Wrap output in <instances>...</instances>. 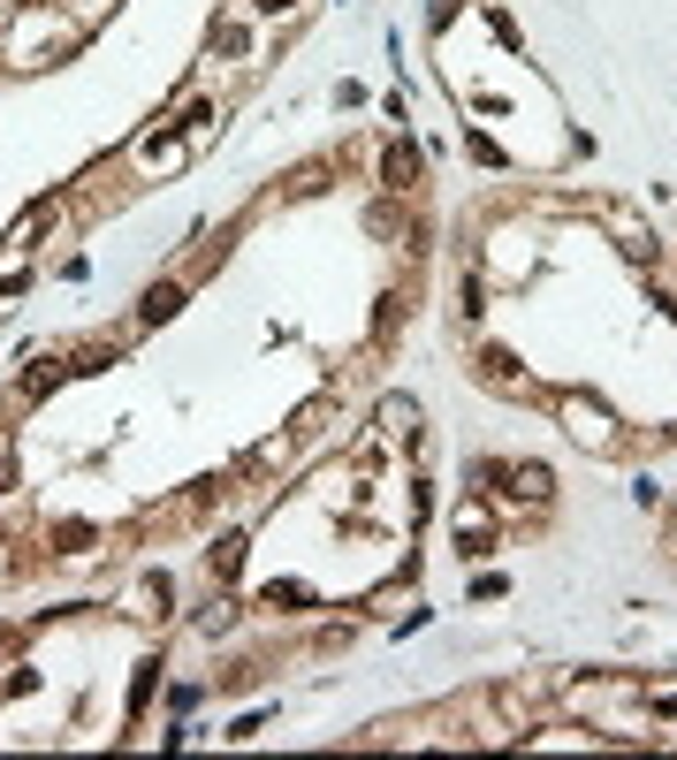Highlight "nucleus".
<instances>
[{"instance_id": "f257e3e1", "label": "nucleus", "mask_w": 677, "mask_h": 760, "mask_svg": "<svg viewBox=\"0 0 677 760\" xmlns=\"http://www.w3.org/2000/svg\"><path fill=\"white\" fill-rule=\"evenodd\" d=\"M563 434L579 442V449H594V456H617V426H609V411L602 404H586V396H563Z\"/></svg>"}, {"instance_id": "f03ea898", "label": "nucleus", "mask_w": 677, "mask_h": 760, "mask_svg": "<svg viewBox=\"0 0 677 760\" xmlns=\"http://www.w3.org/2000/svg\"><path fill=\"white\" fill-rule=\"evenodd\" d=\"M450 540H457V556H495V540H503V533H495V510H488V502H465V510L450 517Z\"/></svg>"}, {"instance_id": "7ed1b4c3", "label": "nucleus", "mask_w": 677, "mask_h": 760, "mask_svg": "<svg viewBox=\"0 0 677 760\" xmlns=\"http://www.w3.org/2000/svg\"><path fill=\"white\" fill-rule=\"evenodd\" d=\"M381 190H388V198H411V190H419V145H411V138H388V145H381Z\"/></svg>"}, {"instance_id": "20e7f679", "label": "nucleus", "mask_w": 677, "mask_h": 760, "mask_svg": "<svg viewBox=\"0 0 677 760\" xmlns=\"http://www.w3.org/2000/svg\"><path fill=\"white\" fill-rule=\"evenodd\" d=\"M183 297H190V282H153V290L138 297V327H161V319H175V312H183Z\"/></svg>"}, {"instance_id": "39448f33", "label": "nucleus", "mask_w": 677, "mask_h": 760, "mask_svg": "<svg viewBox=\"0 0 677 760\" xmlns=\"http://www.w3.org/2000/svg\"><path fill=\"white\" fill-rule=\"evenodd\" d=\"M503 487L517 494V502H533V510H540V502L556 494V471H548V464H510V479H503Z\"/></svg>"}, {"instance_id": "423d86ee", "label": "nucleus", "mask_w": 677, "mask_h": 760, "mask_svg": "<svg viewBox=\"0 0 677 760\" xmlns=\"http://www.w3.org/2000/svg\"><path fill=\"white\" fill-rule=\"evenodd\" d=\"M61 373H69L61 358H38V350H31V358H23V396H54V388H61Z\"/></svg>"}, {"instance_id": "0eeeda50", "label": "nucleus", "mask_w": 677, "mask_h": 760, "mask_svg": "<svg viewBox=\"0 0 677 760\" xmlns=\"http://www.w3.org/2000/svg\"><path fill=\"white\" fill-rule=\"evenodd\" d=\"M381 434L411 442V434H419V404H411V396H388V404H381Z\"/></svg>"}, {"instance_id": "6e6552de", "label": "nucleus", "mask_w": 677, "mask_h": 760, "mask_svg": "<svg viewBox=\"0 0 677 760\" xmlns=\"http://www.w3.org/2000/svg\"><path fill=\"white\" fill-rule=\"evenodd\" d=\"M115 358H122V335H107V342H84V350L69 358V373H107Z\"/></svg>"}, {"instance_id": "1a4fd4ad", "label": "nucleus", "mask_w": 677, "mask_h": 760, "mask_svg": "<svg viewBox=\"0 0 677 760\" xmlns=\"http://www.w3.org/2000/svg\"><path fill=\"white\" fill-rule=\"evenodd\" d=\"M236 563H244V533H221V540L206 548V571H213V578H236Z\"/></svg>"}, {"instance_id": "9d476101", "label": "nucleus", "mask_w": 677, "mask_h": 760, "mask_svg": "<svg viewBox=\"0 0 677 760\" xmlns=\"http://www.w3.org/2000/svg\"><path fill=\"white\" fill-rule=\"evenodd\" d=\"M92 540H100L92 525H54V556H84Z\"/></svg>"}, {"instance_id": "9b49d317", "label": "nucleus", "mask_w": 677, "mask_h": 760, "mask_svg": "<svg viewBox=\"0 0 677 760\" xmlns=\"http://www.w3.org/2000/svg\"><path fill=\"white\" fill-rule=\"evenodd\" d=\"M145 167H183V138H145Z\"/></svg>"}, {"instance_id": "f8f14e48", "label": "nucleus", "mask_w": 677, "mask_h": 760, "mask_svg": "<svg viewBox=\"0 0 677 760\" xmlns=\"http://www.w3.org/2000/svg\"><path fill=\"white\" fill-rule=\"evenodd\" d=\"M488 290H480V274H465V282H457V312H465V319H480V312H488Z\"/></svg>"}, {"instance_id": "ddd939ff", "label": "nucleus", "mask_w": 677, "mask_h": 760, "mask_svg": "<svg viewBox=\"0 0 677 760\" xmlns=\"http://www.w3.org/2000/svg\"><path fill=\"white\" fill-rule=\"evenodd\" d=\"M229 623H236V601H213V608H206V616H198V631H213V639H221Z\"/></svg>"}, {"instance_id": "4468645a", "label": "nucleus", "mask_w": 677, "mask_h": 760, "mask_svg": "<svg viewBox=\"0 0 677 760\" xmlns=\"http://www.w3.org/2000/svg\"><path fill=\"white\" fill-rule=\"evenodd\" d=\"M320 175H328L320 160H313V167H297V175H290V198H313V190H320Z\"/></svg>"}, {"instance_id": "2eb2a0df", "label": "nucleus", "mask_w": 677, "mask_h": 760, "mask_svg": "<svg viewBox=\"0 0 677 760\" xmlns=\"http://www.w3.org/2000/svg\"><path fill=\"white\" fill-rule=\"evenodd\" d=\"M252 8H267V15H282V8H297V0H252Z\"/></svg>"}, {"instance_id": "dca6fc26", "label": "nucleus", "mask_w": 677, "mask_h": 760, "mask_svg": "<svg viewBox=\"0 0 677 760\" xmlns=\"http://www.w3.org/2000/svg\"><path fill=\"white\" fill-rule=\"evenodd\" d=\"M0 540H8V533H0Z\"/></svg>"}]
</instances>
